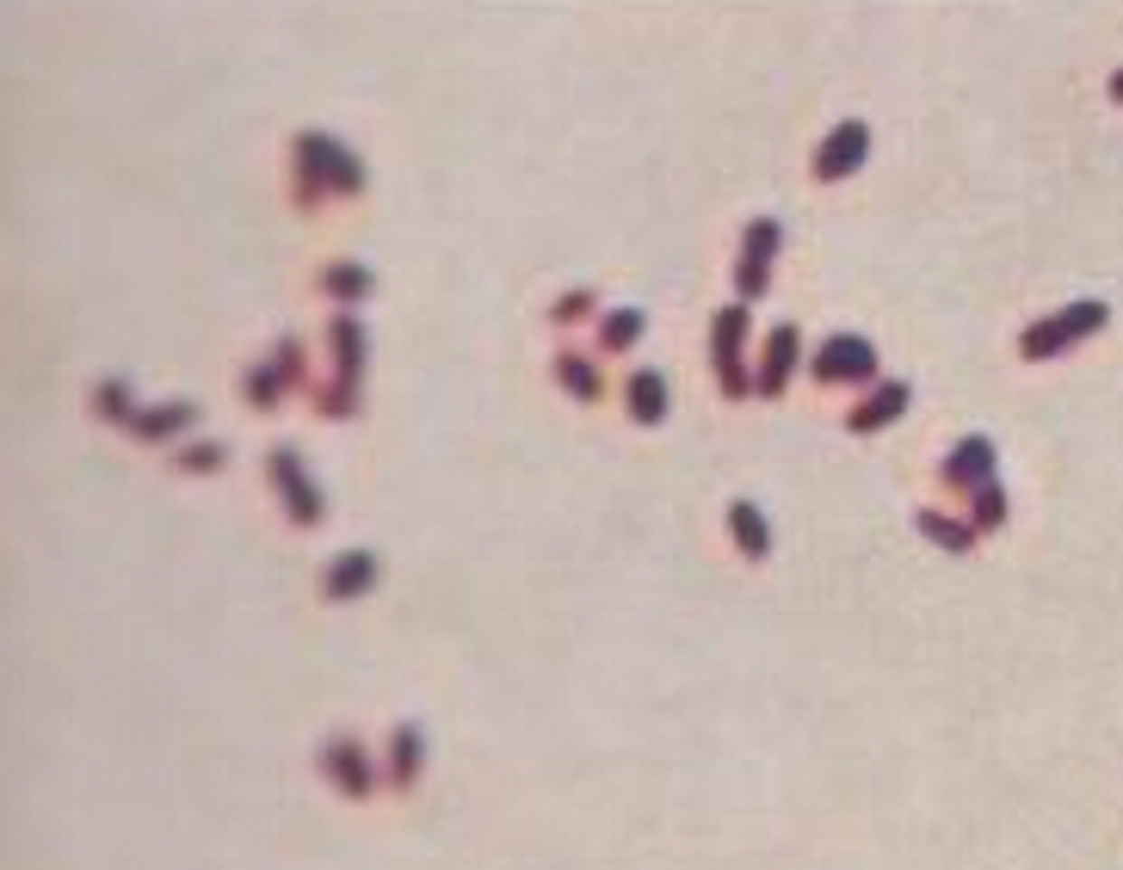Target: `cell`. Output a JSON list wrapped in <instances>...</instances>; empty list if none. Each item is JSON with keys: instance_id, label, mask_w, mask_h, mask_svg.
<instances>
[{"instance_id": "2", "label": "cell", "mask_w": 1123, "mask_h": 870, "mask_svg": "<svg viewBox=\"0 0 1123 870\" xmlns=\"http://www.w3.org/2000/svg\"><path fill=\"white\" fill-rule=\"evenodd\" d=\"M858 155H864V130H858V124H845L840 137H834V148H827V155H821V174L834 179L845 167V161H858Z\"/></svg>"}, {"instance_id": "1", "label": "cell", "mask_w": 1123, "mask_h": 870, "mask_svg": "<svg viewBox=\"0 0 1123 870\" xmlns=\"http://www.w3.org/2000/svg\"><path fill=\"white\" fill-rule=\"evenodd\" d=\"M821 371H827V377H864V371H871V346H858V340H834V346L821 352Z\"/></svg>"}, {"instance_id": "4", "label": "cell", "mask_w": 1123, "mask_h": 870, "mask_svg": "<svg viewBox=\"0 0 1123 870\" xmlns=\"http://www.w3.org/2000/svg\"><path fill=\"white\" fill-rule=\"evenodd\" d=\"M735 519H741V537H747V544L760 550V544H766V531H760V513H747V506H735Z\"/></svg>"}, {"instance_id": "3", "label": "cell", "mask_w": 1123, "mask_h": 870, "mask_svg": "<svg viewBox=\"0 0 1123 870\" xmlns=\"http://www.w3.org/2000/svg\"><path fill=\"white\" fill-rule=\"evenodd\" d=\"M636 408H642V414H661V383H655V377L636 383Z\"/></svg>"}]
</instances>
